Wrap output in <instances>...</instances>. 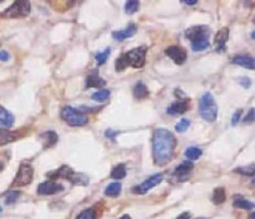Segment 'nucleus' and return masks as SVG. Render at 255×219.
<instances>
[{
    "label": "nucleus",
    "mask_w": 255,
    "mask_h": 219,
    "mask_svg": "<svg viewBox=\"0 0 255 219\" xmlns=\"http://www.w3.org/2000/svg\"><path fill=\"white\" fill-rule=\"evenodd\" d=\"M177 140L175 135L165 129H157L153 134V158L158 167L170 163L174 154Z\"/></svg>",
    "instance_id": "f257e3e1"
},
{
    "label": "nucleus",
    "mask_w": 255,
    "mask_h": 219,
    "mask_svg": "<svg viewBox=\"0 0 255 219\" xmlns=\"http://www.w3.org/2000/svg\"><path fill=\"white\" fill-rule=\"evenodd\" d=\"M148 46L142 45V46L134 47L130 49L129 52L122 54L120 57L116 59L115 68L117 71H122L126 68L131 67L139 69L145 65V59H147Z\"/></svg>",
    "instance_id": "f03ea898"
},
{
    "label": "nucleus",
    "mask_w": 255,
    "mask_h": 219,
    "mask_svg": "<svg viewBox=\"0 0 255 219\" xmlns=\"http://www.w3.org/2000/svg\"><path fill=\"white\" fill-rule=\"evenodd\" d=\"M49 177L52 180L58 179V177H63V179L68 180L74 185H88L89 179L87 175H83V173H77L71 167L62 166L60 169L49 173Z\"/></svg>",
    "instance_id": "7ed1b4c3"
},
{
    "label": "nucleus",
    "mask_w": 255,
    "mask_h": 219,
    "mask_svg": "<svg viewBox=\"0 0 255 219\" xmlns=\"http://www.w3.org/2000/svg\"><path fill=\"white\" fill-rule=\"evenodd\" d=\"M199 113L204 121L212 123L217 120L218 107L211 93H204L199 102Z\"/></svg>",
    "instance_id": "20e7f679"
},
{
    "label": "nucleus",
    "mask_w": 255,
    "mask_h": 219,
    "mask_svg": "<svg viewBox=\"0 0 255 219\" xmlns=\"http://www.w3.org/2000/svg\"><path fill=\"white\" fill-rule=\"evenodd\" d=\"M61 118L70 126H84L88 123V117L86 113L70 106L63 108L61 111Z\"/></svg>",
    "instance_id": "39448f33"
},
{
    "label": "nucleus",
    "mask_w": 255,
    "mask_h": 219,
    "mask_svg": "<svg viewBox=\"0 0 255 219\" xmlns=\"http://www.w3.org/2000/svg\"><path fill=\"white\" fill-rule=\"evenodd\" d=\"M31 12V3L28 0H18L13 2L10 7L1 12L3 19H13V18H25Z\"/></svg>",
    "instance_id": "423d86ee"
},
{
    "label": "nucleus",
    "mask_w": 255,
    "mask_h": 219,
    "mask_svg": "<svg viewBox=\"0 0 255 219\" xmlns=\"http://www.w3.org/2000/svg\"><path fill=\"white\" fill-rule=\"evenodd\" d=\"M34 170L31 164L24 163L21 164L19 170L17 172V175L15 180L12 182L13 188H18V186H26L29 185L32 181H33Z\"/></svg>",
    "instance_id": "0eeeda50"
},
{
    "label": "nucleus",
    "mask_w": 255,
    "mask_h": 219,
    "mask_svg": "<svg viewBox=\"0 0 255 219\" xmlns=\"http://www.w3.org/2000/svg\"><path fill=\"white\" fill-rule=\"evenodd\" d=\"M211 30L207 25H194L186 30V38L194 42H200V41H209Z\"/></svg>",
    "instance_id": "6e6552de"
},
{
    "label": "nucleus",
    "mask_w": 255,
    "mask_h": 219,
    "mask_svg": "<svg viewBox=\"0 0 255 219\" xmlns=\"http://www.w3.org/2000/svg\"><path fill=\"white\" fill-rule=\"evenodd\" d=\"M162 181H163L162 173H156V175H153L152 176H150L149 179L143 181L141 184L134 186V188H132L131 192L132 193L139 194V195L147 194L150 190L155 188V186L161 183Z\"/></svg>",
    "instance_id": "1a4fd4ad"
},
{
    "label": "nucleus",
    "mask_w": 255,
    "mask_h": 219,
    "mask_svg": "<svg viewBox=\"0 0 255 219\" xmlns=\"http://www.w3.org/2000/svg\"><path fill=\"white\" fill-rule=\"evenodd\" d=\"M165 54L177 65H183L187 61V52L178 45H172L165 49Z\"/></svg>",
    "instance_id": "9d476101"
},
{
    "label": "nucleus",
    "mask_w": 255,
    "mask_h": 219,
    "mask_svg": "<svg viewBox=\"0 0 255 219\" xmlns=\"http://www.w3.org/2000/svg\"><path fill=\"white\" fill-rule=\"evenodd\" d=\"M62 191H64V186L62 184L51 181L43 182L38 186V193L40 195H53L60 193Z\"/></svg>",
    "instance_id": "9b49d317"
},
{
    "label": "nucleus",
    "mask_w": 255,
    "mask_h": 219,
    "mask_svg": "<svg viewBox=\"0 0 255 219\" xmlns=\"http://www.w3.org/2000/svg\"><path fill=\"white\" fill-rule=\"evenodd\" d=\"M193 169H194V163L193 162H191L190 160L184 161L175 168L174 175H173L176 177L177 181H185L186 179H188L189 173L193 171Z\"/></svg>",
    "instance_id": "f8f14e48"
},
{
    "label": "nucleus",
    "mask_w": 255,
    "mask_h": 219,
    "mask_svg": "<svg viewBox=\"0 0 255 219\" xmlns=\"http://www.w3.org/2000/svg\"><path fill=\"white\" fill-rule=\"evenodd\" d=\"M106 80L99 76L97 70H94L92 74H89L86 77V84H85V89L89 88H103L106 86Z\"/></svg>",
    "instance_id": "ddd939ff"
},
{
    "label": "nucleus",
    "mask_w": 255,
    "mask_h": 219,
    "mask_svg": "<svg viewBox=\"0 0 255 219\" xmlns=\"http://www.w3.org/2000/svg\"><path fill=\"white\" fill-rule=\"evenodd\" d=\"M189 109V102L187 100H179V101H176L174 103H172L170 107L167 108V114L173 116H178L184 114L185 112H187Z\"/></svg>",
    "instance_id": "4468645a"
},
{
    "label": "nucleus",
    "mask_w": 255,
    "mask_h": 219,
    "mask_svg": "<svg viewBox=\"0 0 255 219\" xmlns=\"http://www.w3.org/2000/svg\"><path fill=\"white\" fill-rule=\"evenodd\" d=\"M136 31H138V25L135 23H130L125 30L112 32V38L116 41H124L132 38L136 33Z\"/></svg>",
    "instance_id": "2eb2a0df"
},
{
    "label": "nucleus",
    "mask_w": 255,
    "mask_h": 219,
    "mask_svg": "<svg viewBox=\"0 0 255 219\" xmlns=\"http://www.w3.org/2000/svg\"><path fill=\"white\" fill-rule=\"evenodd\" d=\"M232 64L239 65L241 67L247 68V69L255 70V58L251 56H245V55H238L231 59Z\"/></svg>",
    "instance_id": "dca6fc26"
},
{
    "label": "nucleus",
    "mask_w": 255,
    "mask_h": 219,
    "mask_svg": "<svg viewBox=\"0 0 255 219\" xmlns=\"http://www.w3.org/2000/svg\"><path fill=\"white\" fill-rule=\"evenodd\" d=\"M228 39H229V29L228 27H222L221 30L218 31V33L215 36V44L218 52L225 49Z\"/></svg>",
    "instance_id": "f3484780"
},
{
    "label": "nucleus",
    "mask_w": 255,
    "mask_h": 219,
    "mask_svg": "<svg viewBox=\"0 0 255 219\" xmlns=\"http://www.w3.org/2000/svg\"><path fill=\"white\" fill-rule=\"evenodd\" d=\"M40 138H41V140H42L43 148L47 149L50 147H53V146L57 143L58 136L55 131H45V133H43V134H41Z\"/></svg>",
    "instance_id": "a211bd4d"
},
{
    "label": "nucleus",
    "mask_w": 255,
    "mask_h": 219,
    "mask_svg": "<svg viewBox=\"0 0 255 219\" xmlns=\"http://www.w3.org/2000/svg\"><path fill=\"white\" fill-rule=\"evenodd\" d=\"M0 123H1L2 129H4V127L6 129H10L13 125V123H15V117L3 107L0 108Z\"/></svg>",
    "instance_id": "6ab92c4d"
},
{
    "label": "nucleus",
    "mask_w": 255,
    "mask_h": 219,
    "mask_svg": "<svg viewBox=\"0 0 255 219\" xmlns=\"http://www.w3.org/2000/svg\"><path fill=\"white\" fill-rule=\"evenodd\" d=\"M149 89L148 87L145 86L142 81H139L136 82L134 88H133V97L136 100H142L149 97Z\"/></svg>",
    "instance_id": "aec40b11"
},
{
    "label": "nucleus",
    "mask_w": 255,
    "mask_h": 219,
    "mask_svg": "<svg viewBox=\"0 0 255 219\" xmlns=\"http://www.w3.org/2000/svg\"><path fill=\"white\" fill-rule=\"evenodd\" d=\"M122 192V185L118 182H115V183L109 184L106 190H104V195L109 196V197H118L121 194Z\"/></svg>",
    "instance_id": "412c9836"
},
{
    "label": "nucleus",
    "mask_w": 255,
    "mask_h": 219,
    "mask_svg": "<svg viewBox=\"0 0 255 219\" xmlns=\"http://www.w3.org/2000/svg\"><path fill=\"white\" fill-rule=\"evenodd\" d=\"M19 131H10L6 130H1V145L3 146L4 144H9L11 141H15L19 138Z\"/></svg>",
    "instance_id": "4be33fe9"
},
{
    "label": "nucleus",
    "mask_w": 255,
    "mask_h": 219,
    "mask_svg": "<svg viewBox=\"0 0 255 219\" xmlns=\"http://www.w3.org/2000/svg\"><path fill=\"white\" fill-rule=\"evenodd\" d=\"M126 175H127V168H126V164H124V163L117 164L116 167H113L111 173H110V176L115 180L125 179Z\"/></svg>",
    "instance_id": "5701e85b"
},
{
    "label": "nucleus",
    "mask_w": 255,
    "mask_h": 219,
    "mask_svg": "<svg viewBox=\"0 0 255 219\" xmlns=\"http://www.w3.org/2000/svg\"><path fill=\"white\" fill-rule=\"evenodd\" d=\"M233 206L236 207V208L245 209V211H251V209H253L255 207V204L252 203L251 200H249V199L238 197V198L234 199Z\"/></svg>",
    "instance_id": "b1692460"
},
{
    "label": "nucleus",
    "mask_w": 255,
    "mask_h": 219,
    "mask_svg": "<svg viewBox=\"0 0 255 219\" xmlns=\"http://www.w3.org/2000/svg\"><path fill=\"white\" fill-rule=\"evenodd\" d=\"M212 202L216 205H220L226 202V190L223 188H217L213 191Z\"/></svg>",
    "instance_id": "393cba45"
},
{
    "label": "nucleus",
    "mask_w": 255,
    "mask_h": 219,
    "mask_svg": "<svg viewBox=\"0 0 255 219\" xmlns=\"http://www.w3.org/2000/svg\"><path fill=\"white\" fill-rule=\"evenodd\" d=\"M109 97H110V91L107 90V89H102V90L97 91V92H95L92 95V99L96 102L102 103L104 101H107Z\"/></svg>",
    "instance_id": "a878e982"
},
{
    "label": "nucleus",
    "mask_w": 255,
    "mask_h": 219,
    "mask_svg": "<svg viewBox=\"0 0 255 219\" xmlns=\"http://www.w3.org/2000/svg\"><path fill=\"white\" fill-rule=\"evenodd\" d=\"M233 171L239 173V175H241L253 176V175H255V164H249V166L239 167V168L234 169Z\"/></svg>",
    "instance_id": "bb28decb"
},
{
    "label": "nucleus",
    "mask_w": 255,
    "mask_h": 219,
    "mask_svg": "<svg viewBox=\"0 0 255 219\" xmlns=\"http://www.w3.org/2000/svg\"><path fill=\"white\" fill-rule=\"evenodd\" d=\"M203 154V150L198 147H189L185 153V156L187 157L189 160H197Z\"/></svg>",
    "instance_id": "cd10ccee"
},
{
    "label": "nucleus",
    "mask_w": 255,
    "mask_h": 219,
    "mask_svg": "<svg viewBox=\"0 0 255 219\" xmlns=\"http://www.w3.org/2000/svg\"><path fill=\"white\" fill-rule=\"evenodd\" d=\"M110 51H111L110 47H107L104 51L97 52L95 54V58H96V61H97L98 66H102V65H103V64H106L107 59L109 57V54H110Z\"/></svg>",
    "instance_id": "c85d7f7f"
},
{
    "label": "nucleus",
    "mask_w": 255,
    "mask_h": 219,
    "mask_svg": "<svg viewBox=\"0 0 255 219\" xmlns=\"http://www.w3.org/2000/svg\"><path fill=\"white\" fill-rule=\"evenodd\" d=\"M140 8V1L138 0H129V1L126 2V12L128 15H133L136 11L139 10Z\"/></svg>",
    "instance_id": "c756f323"
},
{
    "label": "nucleus",
    "mask_w": 255,
    "mask_h": 219,
    "mask_svg": "<svg viewBox=\"0 0 255 219\" xmlns=\"http://www.w3.org/2000/svg\"><path fill=\"white\" fill-rule=\"evenodd\" d=\"M21 192L20 191H11L6 193V199H4V204L11 205L17 202V199L20 197Z\"/></svg>",
    "instance_id": "7c9ffc66"
},
{
    "label": "nucleus",
    "mask_w": 255,
    "mask_h": 219,
    "mask_svg": "<svg viewBox=\"0 0 255 219\" xmlns=\"http://www.w3.org/2000/svg\"><path fill=\"white\" fill-rule=\"evenodd\" d=\"M210 44H209V41H200V42H194L191 43V48L195 52H200V51H204L207 49Z\"/></svg>",
    "instance_id": "2f4dec72"
},
{
    "label": "nucleus",
    "mask_w": 255,
    "mask_h": 219,
    "mask_svg": "<svg viewBox=\"0 0 255 219\" xmlns=\"http://www.w3.org/2000/svg\"><path fill=\"white\" fill-rule=\"evenodd\" d=\"M76 219H96V212L94 208L84 209L83 212L79 213V215L76 217Z\"/></svg>",
    "instance_id": "473e14b6"
},
{
    "label": "nucleus",
    "mask_w": 255,
    "mask_h": 219,
    "mask_svg": "<svg viewBox=\"0 0 255 219\" xmlns=\"http://www.w3.org/2000/svg\"><path fill=\"white\" fill-rule=\"evenodd\" d=\"M189 126H190V121L188 118H183V120H180L178 123H177L175 126V130L176 131H178V133H183V131H186L188 130Z\"/></svg>",
    "instance_id": "72a5a7b5"
},
{
    "label": "nucleus",
    "mask_w": 255,
    "mask_h": 219,
    "mask_svg": "<svg viewBox=\"0 0 255 219\" xmlns=\"http://www.w3.org/2000/svg\"><path fill=\"white\" fill-rule=\"evenodd\" d=\"M242 113H243V110L242 109H239V110H236V111L234 112V114H233V116H232V121H231V123H232V125H236L239 123V121H240V118H241V115H242Z\"/></svg>",
    "instance_id": "f704fd0d"
},
{
    "label": "nucleus",
    "mask_w": 255,
    "mask_h": 219,
    "mask_svg": "<svg viewBox=\"0 0 255 219\" xmlns=\"http://www.w3.org/2000/svg\"><path fill=\"white\" fill-rule=\"evenodd\" d=\"M254 120H255V110L252 108V109L249 110V112L247 114V116L244 117L243 122L244 123H252V122H254Z\"/></svg>",
    "instance_id": "c9c22d12"
},
{
    "label": "nucleus",
    "mask_w": 255,
    "mask_h": 219,
    "mask_svg": "<svg viewBox=\"0 0 255 219\" xmlns=\"http://www.w3.org/2000/svg\"><path fill=\"white\" fill-rule=\"evenodd\" d=\"M239 84L242 86L243 88L249 89L250 87H251V85H252V81H251V79L248 78V77H243V78L239 79Z\"/></svg>",
    "instance_id": "e433bc0d"
},
{
    "label": "nucleus",
    "mask_w": 255,
    "mask_h": 219,
    "mask_svg": "<svg viewBox=\"0 0 255 219\" xmlns=\"http://www.w3.org/2000/svg\"><path fill=\"white\" fill-rule=\"evenodd\" d=\"M118 134H119V131H110V130H108L106 131V136L108 137V138H110V139H115L116 136Z\"/></svg>",
    "instance_id": "4c0bfd02"
},
{
    "label": "nucleus",
    "mask_w": 255,
    "mask_h": 219,
    "mask_svg": "<svg viewBox=\"0 0 255 219\" xmlns=\"http://www.w3.org/2000/svg\"><path fill=\"white\" fill-rule=\"evenodd\" d=\"M0 58H1V62H8L9 58H10V56H9V53L7 51H4V49H1V53H0Z\"/></svg>",
    "instance_id": "58836bf2"
},
{
    "label": "nucleus",
    "mask_w": 255,
    "mask_h": 219,
    "mask_svg": "<svg viewBox=\"0 0 255 219\" xmlns=\"http://www.w3.org/2000/svg\"><path fill=\"white\" fill-rule=\"evenodd\" d=\"M190 217H191V214L188 212H185L183 214H180V215L176 219H190Z\"/></svg>",
    "instance_id": "ea45409f"
},
{
    "label": "nucleus",
    "mask_w": 255,
    "mask_h": 219,
    "mask_svg": "<svg viewBox=\"0 0 255 219\" xmlns=\"http://www.w3.org/2000/svg\"><path fill=\"white\" fill-rule=\"evenodd\" d=\"M119 219H132L129 215H127V214H126V215H124V216H121Z\"/></svg>",
    "instance_id": "a19ab883"
},
{
    "label": "nucleus",
    "mask_w": 255,
    "mask_h": 219,
    "mask_svg": "<svg viewBox=\"0 0 255 219\" xmlns=\"http://www.w3.org/2000/svg\"><path fill=\"white\" fill-rule=\"evenodd\" d=\"M186 4H195V3H197V1H196V0H195V1H184Z\"/></svg>",
    "instance_id": "79ce46f5"
},
{
    "label": "nucleus",
    "mask_w": 255,
    "mask_h": 219,
    "mask_svg": "<svg viewBox=\"0 0 255 219\" xmlns=\"http://www.w3.org/2000/svg\"><path fill=\"white\" fill-rule=\"evenodd\" d=\"M250 218H251V219H255V212L251 214V216H250Z\"/></svg>",
    "instance_id": "37998d69"
},
{
    "label": "nucleus",
    "mask_w": 255,
    "mask_h": 219,
    "mask_svg": "<svg viewBox=\"0 0 255 219\" xmlns=\"http://www.w3.org/2000/svg\"><path fill=\"white\" fill-rule=\"evenodd\" d=\"M252 38L255 40V31L253 32V33H252Z\"/></svg>",
    "instance_id": "c03bdc74"
},
{
    "label": "nucleus",
    "mask_w": 255,
    "mask_h": 219,
    "mask_svg": "<svg viewBox=\"0 0 255 219\" xmlns=\"http://www.w3.org/2000/svg\"><path fill=\"white\" fill-rule=\"evenodd\" d=\"M195 219H207V218H204V217H198V218H195Z\"/></svg>",
    "instance_id": "a18cd8bd"
},
{
    "label": "nucleus",
    "mask_w": 255,
    "mask_h": 219,
    "mask_svg": "<svg viewBox=\"0 0 255 219\" xmlns=\"http://www.w3.org/2000/svg\"><path fill=\"white\" fill-rule=\"evenodd\" d=\"M253 183H255V179H254V181H253Z\"/></svg>",
    "instance_id": "49530a36"
}]
</instances>
